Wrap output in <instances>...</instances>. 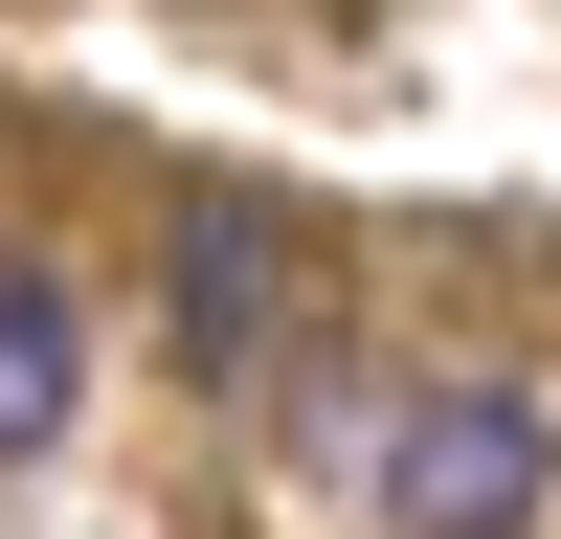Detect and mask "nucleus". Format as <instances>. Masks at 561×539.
Returning a JSON list of instances; mask_svg holds the SVG:
<instances>
[{
	"mask_svg": "<svg viewBox=\"0 0 561 539\" xmlns=\"http://www.w3.org/2000/svg\"><path fill=\"white\" fill-rule=\"evenodd\" d=\"M539 494H561V404L539 382H427L382 427V517L404 539H539Z\"/></svg>",
	"mask_w": 561,
	"mask_h": 539,
	"instance_id": "1",
	"label": "nucleus"
},
{
	"mask_svg": "<svg viewBox=\"0 0 561 539\" xmlns=\"http://www.w3.org/2000/svg\"><path fill=\"white\" fill-rule=\"evenodd\" d=\"M68 404H90V314H68V270L0 248V472H23V449H68Z\"/></svg>",
	"mask_w": 561,
	"mask_h": 539,
	"instance_id": "2",
	"label": "nucleus"
},
{
	"mask_svg": "<svg viewBox=\"0 0 561 539\" xmlns=\"http://www.w3.org/2000/svg\"><path fill=\"white\" fill-rule=\"evenodd\" d=\"M180 359H203V382H248V359H270V225H248V203L180 225Z\"/></svg>",
	"mask_w": 561,
	"mask_h": 539,
	"instance_id": "3",
	"label": "nucleus"
}]
</instances>
